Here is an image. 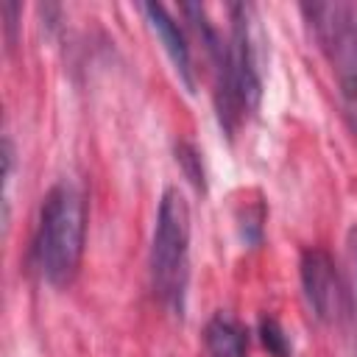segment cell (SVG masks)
Instances as JSON below:
<instances>
[{
  "label": "cell",
  "mask_w": 357,
  "mask_h": 357,
  "mask_svg": "<svg viewBox=\"0 0 357 357\" xmlns=\"http://www.w3.org/2000/svg\"><path fill=\"white\" fill-rule=\"evenodd\" d=\"M86 243V198L84 190L61 178L56 181L39 206L33 231V265L39 276L53 287H67L84 257Z\"/></svg>",
  "instance_id": "1"
},
{
  "label": "cell",
  "mask_w": 357,
  "mask_h": 357,
  "mask_svg": "<svg viewBox=\"0 0 357 357\" xmlns=\"http://www.w3.org/2000/svg\"><path fill=\"white\" fill-rule=\"evenodd\" d=\"M229 59L226 67L215 75V106L220 126L231 134L237 123L259 106L262 75L254 31V6L231 3L229 6Z\"/></svg>",
  "instance_id": "2"
},
{
  "label": "cell",
  "mask_w": 357,
  "mask_h": 357,
  "mask_svg": "<svg viewBox=\"0 0 357 357\" xmlns=\"http://www.w3.org/2000/svg\"><path fill=\"white\" fill-rule=\"evenodd\" d=\"M148 268L153 296L170 312L181 315L190 279V204L178 187H167L162 192Z\"/></svg>",
  "instance_id": "3"
},
{
  "label": "cell",
  "mask_w": 357,
  "mask_h": 357,
  "mask_svg": "<svg viewBox=\"0 0 357 357\" xmlns=\"http://www.w3.org/2000/svg\"><path fill=\"white\" fill-rule=\"evenodd\" d=\"M301 11L335 73L343 117L357 137V6L335 0L307 3Z\"/></svg>",
  "instance_id": "4"
},
{
  "label": "cell",
  "mask_w": 357,
  "mask_h": 357,
  "mask_svg": "<svg viewBox=\"0 0 357 357\" xmlns=\"http://www.w3.org/2000/svg\"><path fill=\"white\" fill-rule=\"evenodd\" d=\"M298 273L310 312L321 324L337 321L340 312H346V282L337 273L332 254L318 245L304 248L298 259Z\"/></svg>",
  "instance_id": "5"
},
{
  "label": "cell",
  "mask_w": 357,
  "mask_h": 357,
  "mask_svg": "<svg viewBox=\"0 0 357 357\" xmlns=\"http://www.w3.org/2000/svg\"><path fill=\"white\" fill-rule=\"evenodd\" d=\"M139 11L145 14L151 31L159 36L167 59L173 61L178 78L184 81V86L192 92L195 89V70H192V53H190V42L181 31V25L176 22V17L162 6V3H142Z\"/></svg>",
  "instance_id": "6"
},
{
  "label": "cell",
  "mask_w": 357,
  "mask_h": 357,
  "mask_svg": "<svg viewBox=\"0 0 357 357\" xmlns=\"http://www.w3.org/2000/svg\"><path fill=\"white\" fill-rule=\"evenodd\" d=\"M206 357H248V335L229 312H215L204 329Z\"/></svg>",
  "instance_id": "7"
},
{
  "label": "cell",
  "mask_w": 357,
  "mask_h": 357,
  "mask_svg": "<svg viewBox=\"0 0 357 357\" xmlns=\"http://www.w3.org/2000/svg\"><path fill=\"white\" fill-rule=\"evenodd\" d=\"M346 312L351 318L354 343H357V226L346 234Z\"/></svg>",
  "instance_id": "8"
},
{
  "label": "cell",
  "mask_w": 357,
  "mask_h": 357,
  "mask_svg": "<svg viewBox=\"0 0 357 357\" xmlns=\"http://www.w3.org/2000/svg\"><path fill=\"white\" fill-rule=\"evenodd\" d=\"M176 162L181 165L184 176L190 178V184L195 190H206V178H204V162H201V153L195 145L190 142H178L176 145Z\"/></svg>",
  "instance_id": "9"
},
{
  "label": "cell",
  "mask_w": 357,
  "mask_h": 357,
  "mask_svg": "<svg viewBox=\"0 0 357 357\" xmlns=\"http://www.w3.org/2000/svg\"><path fill=\"white\" fill-rule=\"evenodd\" d=\"M259 337H262V346L273 354V357H293V349H290V340L282 329V324L271 315H265L259 321Z\"/></svg>",
  "instance_id": "10"
},
{
  "label": "cell",
  "mask_w": 357,
  "mask_h": 357,
  "mask_svg": "<svg viewBox=\"0 0 357 357\" xmlns=\"http://www.w3.org/2000/svg\"><path fill=\"white\" fill-rule=\"evenodd\" d=\"M17 14H20V6H17V3H6V6H3V17H6V39H8V45L17 42V36H14Z\"/></svg>",
  "instance_id": "11"
}]
</instances>
